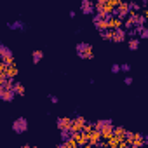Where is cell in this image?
Masks as SVG:
<instances>
[{
  "instance_id": "cell-3",
  "label": "cell",
  "mask_w": 148,
  "mask_h": 148,
  "mask_svg": "<svg viewBox=\"0 0 148 148\" xmlns=\"http://www.w3.org/2000/svg\"><path fill=\"white\" fill-rule=\"evenodd\" d=\"M0 56H2V61L5 63V64H14V54H12V51L7 47V45H0Z\"/></svg>"
},
{
  "instance_id": "cell-22",
  "label": "cell",
  "mask_w": 148,
  "mask_h": 148,
  "mask_svg": "<svg viewBox=\"0 0 148 148\" xmlns=\"http://www.w3.org/2000/svg\"><path fill=\"white\" fill-rule=\"evenodd\" d=\"M120 70H124V71H129V70H131V66H129L127 63H124V64H120Z\"/></svg>"
},
{
  "instance_id": "cell-7",
  "label": "cell",
  "mask_w": 148,
  "mask_h": 148,
  "mask_svg": "<svg viewBox=\"0 0 148 148\" xmlns=\"http://www.w3.org/2000/svg\"><path fill=\"white\" fill-rule=\"evenodd\" d=\"M71 139H75V143L79 145V146H86V145H89V138H87V134L82 131V132H73L71 134Z\"/></svg>"
},
{
  "instance_id": "cell-15",
  "label": "cell",
  "mask_w": 148,
  "mask_h": 148,
  "mask_svg": "<svg viewBox=\"0 0 148 148\" xmlns=\"http://www.w3.org/2000/svg\"><path fill=\"white\" fill-rule=\"evenodd\" d=\"M80 9H82L84 14H91V12L94 11V4H91L89 0H84V2L80 4Z\"/></svg>"
},
{
  "instance_id": "cell-26",
  "label": "cell",
  "mask_w": 148,
  "mask_h": 148,
  "mask_svg": "<svg viewBox=\"0 0 148 148\" xmlns=\"http://www.w3.org/2000/svg\"><path fill=\"white\" fill-rule=\"evenodd\" d=\"M49 98H51V103H58V98L56 96H49Z\"/></svg>"
},
{
  "instance_id": "cell-9",
  "label": "cell",
  "mask_w": 148,
  "mask_h": 148,
  "mask_svg": "<svg viewBox=\"0 0 148 148\" xmlns=\"http://www.w3.org/2000/svg\"><path fill=\"white\" fill-rule=\"evenodd\" d=\"M113 131H115V127H113L112 120H108V124H106V125H105L99 132H101V138L108 141V139H112V138H113Z\"/></svg>"
},
{
  "instance_id": "cell-27",
  "label": "cell",
  "mask_w": 148,
  "mask_h": 148,
  "mask_svg": "<svg viewBox=\"0 0 148 148\" xmlns=\"http://www.w3.org/2000/svg\"><path fill=\"white\" fill-rule=\"evenodd\" d=\"M21 148H37V146H30V145H23Z\"/></svg>"
},
{
  "instance_id": "cell-14",
  "label": "cell",
  "mask_w": 148,
  "mask_h": 148,
  "mask_svg": "<svg viewBox=\"0 0 148 148\" xmlns=\"http://www.w3.org/2000/svg\"><path fill=\"white\" fill-rule=\"evenodd\" d=\"M125 40V30H113V38L112 42H124Z\"/></svg>"
},
{
  "instance_id": "cell-10",
  "label": "cell",
  "mask_w": 148,
  "mask_h": 148,
  "mask_svg": "<svg viewBox=\"0 0 148 148\" xmlns=\"http://www.w3.org/2000/svg\"><path fill=\"white\" fill-rule=\"evenodd\" d=\"M94 26L99 30V32H108L110 28H108V19H103V18H99V16H94Z\"/></svg>"
},
{
  "instance_id": "cell-17",
  "label": "cell",
  "mask_w": 148,
  "mask_h": 148,
  "mask_svg": "<svg viewBox=\"0 0 148 148\" xmlns=\"http://www.w3.org/2000/svg\"><path fill=\"white\" fill-rule=\"evenodd\" d=\"M14 92H16L18 96H23V94H25V86H23L21 82H16V84H14Z\"/></svg>"
},
{
  "instance_id": "cell-1",
  "label": "cell",
  "mask_w": 148,
  "mask_h": 148,
  "mask_svg": "<svg viewBox=\"0 0 148 148\" xmlns=\"http://www.w3.org/2000/svg\"><path fill=\"white\" fill-rule=\"evenodd\" d=\"M56 125L61 132H71V125H73V119L70 117H59L56 120Z\"/></svg>"
},
{
  "instance_id": "cell-11",
  "label": "cell",
  "mask_w": 148,
  "mask_h": 148,
  "mask_svg": "<svg viewBox=\"0 0 148 148\" xmlns=\"http://www.w3.org/2000/svg\"><path fill=\"white\" fill-rule=\"evenodd\" d=\"M86 134H87V132H86ZM87 138H89V143L94 145V146H99V143H101V139H103V138H101V132H99L98 129H94L92 132H89Z\"/></svg>"
},
{
  "instance_id": "cell-25",
  "label": "cell",
  "mask_w": 148,
  "mask_h": 148,
  "mask_svg": "<svg viewBox=\"0 0 148 148\" xmlns=\"http://www.w3.org/2000/svg\"><path fill=\"white\" fill-rule=\"evenodd\" d=\"M143 16H145V18H146V21H148V4H146V9L143 11Z\"/></svg>"
},
{
  "instance_id": "cell-2",
  "label": "cell",
  "mask_w": 148,
  "mask_h": 148,
  "mask_svg": "<svg viewBox=\"0 0 148 148\" xmlns=\"http://www.w3.org/2000/svg\"><path fill=\"white\" fill-rule=\"evenodd\" d=\"M77 52L82 59H92L94 58V52H92V47L89 44H79L77 45Z\"/></svg>"
},
{
  "instance_id": "cell-18",
  "label": "cell",
  "mask_w": 148,
  "mask_h": 148,
  "mask_svg": "<svg viewBox=\"0 0 148 148\" xmlns=\"http://www.w3.org/2000/svg\"><path fill=\"white\" fill-rule=\"evenodd\" d=\"M138 47H139V38H131L129 40V49L131 51H136Z\"/></svg>"
},
{
  "instance_id": "cell-24",
  "label": "cell",
  "mask_w": 148,
  "mask_h": 148,
  "mask_svg": "<svg viewBox=\"0 0 148 148\" xmlns=\"http://www.w3.org/2000/svg\"><path fill=\"white\" fill-rule=\"evenodd\" d=\"M119 148H132V146H131V145H129V143H125V141H122V143H120V146H119Z\"/></svg>"
},
{
  "instance_id": "cell-16",
  "label": "cell",
  "mask_w": 148,
  "mask_h": 148,
  "mask_svg": "<svg viewBox=\"0 0 148 148\" xmlns=\"http://www.w3.org/2000/svg\"><path fill=\"white\" fill-rule=\"evenodd\" d=\"M5 75H7V77H9L11 80H12V79H14V77L18 75V66H16V63H14V64H9V66H7V71H5Z\"/></svg>"
},
{
  "instance_id": "cell-12",
  "label": "cell",
  "mask_w": 148,
  "mask_h": 148,
  "mask_svg": "<svg viewBox=\"0 0 148 148\" xmlns=\"http://www.w3.org/2000/svg\"><path fill=\"white\" fill-rule=\"evenodd\" d=\"M14 89H5V87H0V98L4 101H12L14 99Z\"/></svg>"
},
{
  "instance_id": "cell-20",
  "label": "cell",
  "mask_w": 148,
  "mask_h": 148,
  "mask_svg": "<svg viewBox=\"0 0 148 148\" xmlns=\"http://www.w3.org/2000/svg\"><path fill=\"white\" fill-rule=\"evenodd\" d=\"M139 37H141V38H148V28H141Z\"/></svg>"
},
{
  "instance_id": "cell-13",
  "label": "cell",
  "mask_w": 148,
  "mask_h": 148,
  "mask_svg": "<svg viewBox=\"0 0 148 148\" xmlns=\"http://www.w3.org/2000/svg\"><path fill=\"white\" fill-rule=\"evenodd\" d=\"M113 136L122 143V141H125V136H127V131L124 129V127H120V125H117L115 127V131H113Z\"/></svg>"
},
{
  "instance_id": "cell-5",
  "label": "cell",
  "mask_w": 148,
  "mask_h": 148,
  "mask_svg": "<svg viewBox=\"0 0 148 148\" xmlns=\"http://www.w3.org/2000/svg\"><path fill=\"white\" fill-rule=\"evenodd\" d=\"M86 125H87V120L84 117H75L73 119V125H71V134L73 132H82Z\"/></svg>"
},
{
  "instance_id": "cell-19",
  "label": "cell",
  "mask_w": 148,
  "mask_h": 148,
  "mask_svg": "<svg viewBox=\"0 0 148 148\" xmlns=\"http://www.w3.org/2000/svg\"><path fill=\"white\" fill-rule=\"evenodd\" d=\"M32 56H33V63H38V61L44 58V52H42V51H33Z\"/></svg>"
},
{
  "instance_id": "cell-6",
  "label": "cell",
  "mask_w": 148,
  "mask_h": 148,
  "mask_svg": "<svg viewBox=\"0 0 148 148\" xmlns=\"http://www.w3.org/2000/svg\"><path fill=\"white\" fill-rule=\"evenodd\" d=\"M129 14H131V4H129V2H120V5L117 7L115 16H119L120 19H124V18L129 16Z\"/></svg>"
},
{
  "instance_id": "cell-8",
  "label": "cell",
  "mask_w": 148,
  "mask_h": 148,
  "mask_svg": "<svg viewBox=\"0 0 148 148\" xmlns=\"http://www.w3.org/2000/svg\"><path fill=\"white\" fill-rule=\"evenodd\" d=\"M122 25H124V19H120L119 16H110L108 18V28L110 30H122Z\"/></svg>"
},
{
  "instance_id": "cell-21",
  "label": "cell",
  "mask_w": 148,
  "mask_h": 148,
  "mask_svg": "<svg viewBox=\"0 0 148 148\" xmlns=\"http://www.w3.org/2000/svg\"><path fill=\"white\" fill-rule=\"evenodd\" d=\"M9 26H11V28H21V26H23V23H19V21H16V23H11Z\"/></svg>"
},
{
  "instance_id": "cell-23",
  "label": "cell",
  "mask_w": 148,
  "mask_h": 148,
  "mask_svg": "<svg viewBox=\"0 0 148 148\" xmlns=\"http://www.w3.org/2000/svg\"><path fill=\"white\" fill-rule=\"evenodd\" d=\"M112 71H113V73L120 71V64H113V66H112Z\"/></svg>"
},
{
  "instance_id": "cell-28",
  "label": "cell",
  "mask_w": 148,
  "mask_h": 148,
  "mask_svg": "<svg viewBox=\"0 0 148 148\" xmlns=\"http://www.w3.org/2000/svg\"><path fill=\"white\" fill-rule=\"evenodd\" d=\"M56 148H59V146H56Z\"/></svg>"
},
{
  "instance_id": "cell-4",
  "label": "cell",
  "mask_w": 148,
  "mask_h": 148,
  "mask_svg": "<svg viewBox=\"0 0 148 148\" xmlns=\"http://www.w3.org/2000/svg\"><path fill=\"white\" fill-rule=\"evenodd\" d=\"M26 129H28V120H26L25 117H19V119H16V120L12 122V131H14V132L21 134V132H25Z\"/></svg>"
}]
</instances>
